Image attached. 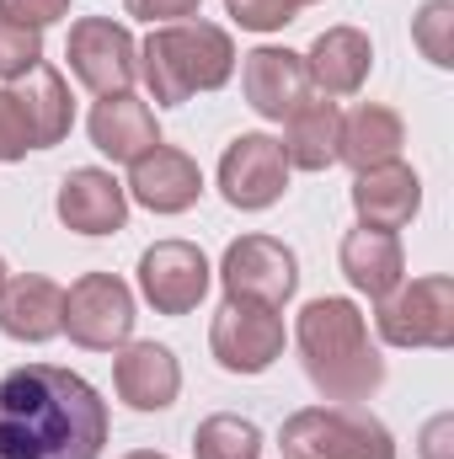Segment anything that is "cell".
<instances>
[{
    "label": "cell",
    "instance_id": "obj_1",
    "mask_svg": "<svg viewBox=\"0 0 454 459\" xmlns=\"http://www.w3.org/2000/svg\"><path fill=\"white\" fill-rule=\"evenodd\" d=\"M108 401L70 368L27 363L0 379V459H102Z\"/></svg>",
    "mask_w": 454,
    "mask_h": 459
},
{
    "label": "cell",
    "instance_id": "obj_2",
    "mask_svg": "<svg viewBox=\"0 0 454 459\" xmlns=\"http://www.w3.org/2000/svg\"><path fill=\"white\" fill-rule=\"evenodd\" d=\"M294 342L310 385L332 406H358L385 385V358L369 342V321L353 299H310L294 321Z\"/></svg>",
    "mask_w": 454,
    "mask_h": 459
},
{
    "label": "cell",
    "instance_id": "obj_3",
    "mask_svg": "<svg viewBox=\"0 0 454 459\" xmlns=\"http://www.w3.org/2000/svg\"><path fill=\"white\" fill-rule=\"evenodd\" d=\"M139 75L150 86V102L182 108L198 91H220L235 75V43L214 22H166L139 43Z\"/></svg>",
    "mask_w": 454,
    "mask_h": 459
},
{
    "label": "cell",
    "instance_id": "obj_4",
    "mask_svg": "<svg viewBox=\"0 0 454 459\" xmlns=\"http://www.w3.org/2000/svg\"><path fill=\"white\" fill-rule=\"evenodd\" d=\"M284 459H396V438L363 406H305L278 433Z\"/></svg>",
    "mask_w": 454,
    "mask_h": 459
},
{
    "label": "cell",
    "instance_id": "obj_5",
    "mask_svg": "<svg viewBox=\"0 0 454 459\" xmlns=\"http://www.w3.org/2000/svg\"><path fill=\"white\" fill-rule=\"evenodd\" d=\"M374 326H380V337L390 347H450L454 342V278L433 273V278L396 283L380 299Z\"/></svg>",
    "mask_w": 454,
    "mask_h": 459
},
{
    "label": "cell",
    "instance_id": "obj_6",
    "mask_svg": "<svg viewBox=\"0 0 454 459\" xmlns=\"http://www.w3.org/2000/svg\"><path fill=\"white\" fill-rule=\"evenodd\" d=\"M220 283H225V299L284 310L300 289V262L273 235H240V240H230L225 262H220Z\"/></svg>",
    "mask_w": 454,
    "mask_h": 459
},
{
    "label": "cell",
    "instance_id": "obj_7",
    "mask_svg": "<svg viewBox=\"0 0 454 459\" xmlns=\"http://www.w3.org/2000/svg\"><path fill=\"white\" fill-rule=\"evenodd\" d=\"M70 70L75 81L92 91V97H123L134 81H139V43L123 22H108V16H81L70 27Z\"/></svg>",
    "mask_w": 454,
    "mask_h": 459
},
{
    "label": "cell",
    "instance_id": "obj_8",
    "mask_svg": "<svg viewBox=\"0 0 454 459\" xmlns=\"http://www.w3.org/2000/svg\"><path fill=\"white\" fill-rule=\"evenodd\" d=\"M65 332L86 352H113L134 337V294L113 273H86L65 289Z\"/></svg>",
    "mask_w": 454,
    "mask_h": 459
},
{
    "label": "cell",
    "instance_id": "obj_9",
    "mask_svg": "<svg viewBox=\"0 0 454 459\" xmlns=\"http://www.w3.org/2000/svg\"><path fill=\"white\" fill-rule=\"evenodd\" d=\"M209 352L225 374H267L284 358V316L262 305L225 299L214 326H209Z\"/></svg>",
    "mask_w": 454,
    "mask_h": 459
},
{
    "label": "cell",
    "instance_id": "obj_10",
    "mask_svg": "<svg viewBox=\"0 0 454 459\" xmlns=\"http://www.w3.org/2000/svg\"><path fill=\"white\" fill-rule=\"evenodd\" d=\"M139 294L155 316H188L209 294V256L193 240H155L139 256Z\"/></svg>",
    "mask_w": 454,
    "mask_h": 459
},
{
    "label": "cell",
    "instance_id": "obj_11",
    "mask_svg": "<svg viewBox=\"0 0 454 459\" xmlns=\"http://www.w3.org/2000/svg\"><path fill=\"white\" fill-rule=\"evenodd\" d=\"M284 187H289V160H284V144L273 134L230 139L225 160H220V193L230 209H240V214L273 209L284 198Z\"/></svg>",
    "mask_w": 454,
    "mask_h": 459
},
{
    "label": "cell",
    "instance_id": "obj_12",
    "mask_svg": "<svg viewBox=\"0 0 454 459\" xmlns=\"http://www.w3.org/2000/svg\"><path fill=\"white\" fill-rule=\"evenodd\" d=\"M134 204H144L150 214H188L204 193V171L188 150H171V144H155L150 155H139L128 166V187H123Z\"/></svg>",
    "mask_w": 454,
    "mask_h": 459
},
{
    "label": "cell",
    "instance_id": "obj_13",
    "mask_svg": "<svg viewBox=\"0 0 454 459\" xmlns=\"http://www.w3.org/2000/svg\"><path fill=\"white\" fill-rule=\"evenodd\" d=\"M240 91H246V102H251L257 117L284 123L310 97L305 54H294V48H251L246 65H240Z\"/></svg>",
    "mask_w": 454,
    "mask_h": 459
},
{
    "label": "cell",
    "instance_id": "obj_14",
    "mask_svg": "<svg viewBox=\"0 0 454 459\" xmlns=\"http://www.w3.org/2000/svg\"><path fill=\"white\" fill-rule=\"evenodd\" d=\"M0 332L11 342H54L65 332V289L43 273L5 278L0 289Z\"/></svg>",
    "mask_w": 454,
    "mask_h": 459
},
{
    "label": "cell",
    "instance_id": "obj_15",
    "mask_svg": "<svg viewBox=\"0 0 454 459\" xmlns=\"http://www.w3.org/2000/svg\"><path fill=\"white\" fill-rule=\"evenodd\" d=\"M59 220L75 235H113L128 225V193L123 182H113V171H97V166H81L59 182Z\"/></svg>",
    "mask_w": 454,
    "mask_h": 459
},
{
    "label": "cell",
    "instance_id": "obj_16",
    "mask_svg": "<svg viewBox=\"0 0 454 459\" xmlns=\"http://www.w3.org/2000/svg\"><path fill=\"white\" fill-rule=\"evenodd\" d=\"M113 385L118 401L134 411H166L182 390V368L171 358V347L161 342H128L113 363Z\"/></svg>",
    "mask_w": 454,
    "mask_h": 459
},
{
    "label": "cell",
    "instance_id": "obj_17",
    "mask_svg": "<svg viewBox=\"0 0 454 459\" xmlns=\"http://www.w3.org/2000/svg\"><path fill=\"white\" fill-rule=\"evenodd\" d=\"M5 91H11L16 113L27 123V134H32V150H48V144H59V139L70 134L75 102H70V86H65V75H59L54 65H32V70L16 75Z\"/></svg>",
    "mask_w": 454,
    "mask_h": 459
},
{
    "label": "cell",
    "instance_id": "obj_18",
    "mask_svg": "<svg viewBox=\"0 0 454 459\" xmlns=\"http://www.w3.org/2000/svg\"><path fill=\"white\" fill-rule=\"evenodd\" d=\"M353 209H358V225L401 230V225H412V214L423 209V182L401 160L369 166V171L353 177Z\"/></svg>",
    "mask_w": 454,
    "mask_h": 459
},
{
    "label": "cell",
    "instance_id": "obj_19",
    "mask_svg": "<svg viewBox=\"0 0 454 459\" xmlns=\"http://www.w3.org/2000/svg\"><path fill=\"white\" fill-rule=\"evenodd\" d=\"M337 262H342V278H347L358 294H369V299H385V294L401 283V273H406L401 235H396V230H374V225L347 230Z\"/></svg>",
    "mask_w": 454,
    "mask_h": 459
},
{
    "label": "cell",
    "instance_id": "obj_20",
    "mask_svg": "<svg viewBox=\"0 0 454 459\" xmlns=\"http://www.w3.org/2000/svg\"><path fill=\"white\" fill-rule=\"evenodd\" d=\"M92 144L118 160V166H134L139 155H150L155 144H161V128H155V113L139 102V97H102L97 108H92Z\"/></svg>",
    "mask_w": 454,
    "mask_h": 459
},
{
    "label": "cell",
    "instance_id": "obj_21",
    "mask_svg": "<svg viewBox=\"0 0 454 459\" xmlns=\"http://www.w3.org/2000/svg\"><path fill=\"white\" fill-rule=\"evenodd\" d=\"M369 65H374V48H369V38L358 27H327L305 54L310 86L321 97H353L369 81Z\"/></svg>",
    "mask_w": 454,
    "mask_h": 459
},
{
    "label": "cell",
    "instance_id": "obj_22",
    "mask_svg": "<svg viewBox=\"0 0 454 459\" xmlns=\"http://www.w3.org/2000/svg\"><path fill=\"white\" fill-rule=\"evenodd\" d=\"M337 134H342V108L332 97H305L294 113L284 117V160L294 171H327L337 160Z\"/></svg>",
    "mask_w": 454,
    "mask_h": 459
},
{
    "label": "cell",
    "instance_id": "obj_23",
    "mask_svg": "<svg viewBox=\"0 0 454 459\" xmlns=\"http://www.w3.org/2000/svg\"><path fill=\"white\" fill-rule=\"evenodd\" d=\"M401 144H406V128L401 117L380 102H363L353 113H342V134H337V160H347L353 171H369V166H390L401 160Z\"/></svg>",
    "mask_w": 454,
    "mask_h": 459
},
{
    "label": "cell",
    "instance_id": "obj_24",
    "mask_svg": "<svg viewBox=\"0 0 454 459\" xmlns=\"http://www.w3.org/2000/svg\"><path fill=\"white\" fill-rule=\"evenodd\" d=\"M193 455L198 459H262V433H257V422L220 411V417H204L198 422Z\"/></svg>",
    "mask_w": 454,
    "mask_h": 459
},
{
    "label": "cell",
    "instance_id": "obj_25",
    "mask_svg": "<svg viewBox=\"0 0 454 459\" xmlns=\"http://www.w3.org/2000/svg\"><path fill=\"white\" fill-rule=\"evenodd\" d=\"M412 43L423 48L428 65L450 70L454 65V0H428V5L412 16Z\"/></svg>",
    "mask_w": 454,
    "mask_h": 459
},
{
    "label": "cell",
    "instance_id": "obj_26",
    "mask_svg": "<svg viewBox=\"0 0 454 459\" xmlns=\"http://www.w3.org/2000/svg\"><path fill=\"white\" fill-rule=\"evenodd\" d=\"M32 65H43V32L0 16V81H16Z\"/></svg>",
    "mask_w": 454,
    "mask_h": 459
},
{
    "label": "cell",
    "instance_id": "obj_27",
    "mask_svg": "<svg viewBox=\"0 0 454 459\" xmlns=\"http://www.w3.org/2000/svg\"><path fill=\"white\" fill-rule=\"evenodd\" d=\"M225 11L246 27V32H278L300 16L294 0H225Z\"/></svg>",
    "mask_w": 454,
    "mask_h": 459
},
{
    "label": "cell",
    "instance_id": "obj_28",
    "mask_svg": "<svg viewBox=\"0 0 454 459\" xmlns=\"http://www.w3.org/2000/svg\"><path fill=\"white\" fill-rule=\"evenodd\" d=\"M27 150H32V134H27V123H22V113H16L11 91H0V166L22 160Z\"/></svg>",
    "mask_w": 454,
    "mask_h": 459
},
{
    "label": "cell",
    "instance_id": "obj_29",
    "mask_svg": "<svg viewBox=\"0 0 454 459\" xmlns=\"http://www.w3.org/2000/svg\"><path fill=\"white\" fill-rule=\"evenodd\" d=\"M0 16L43 32L48 22H65V16H70V0H0Z\"/></svg>",
    "mask_w": 454,
    "mask_h": 459
},
{
    "label": "cell",
    "instance_id": "obj_30",
    "mask_svg": "<svg viewBox=\"0 0 454 459\" xmlns=\"http://www.w3.org/2000/svg\"><path fill=\"white\" fill-rule=\"evenodd\" d=\"M198 5H204V0H123V11L139 16V22H150V27L188 22V16H198Z\"/></svg>",
    "mask_w": 454,
    "mask_h": 459
},
{
    "label": "cell",
    "instance_id": "obj_31",
    "mask_svg": "<svg viewBox=\"0 0 454 459\" xmlns=\"http://www.w3.org/2000/svg\"><path fill=\"white\" fill-rule=\"evenodd\" d=\"M450 438H454V417H433L428 433H423V459H454Z\"/></svg>",
    "mask_w": 454,
    "mask_h": 459
},
{
    "label": "cell",
    "instance_id": "obj_32",
    "mask_svg": "<svg viewBox=\"0 0 454 459\" xmlns=\"http://www.w3.org/2000/svg\"><path fill=\"white\" fill-rule=\"evenodd\" d=\"M128 459H171V455H155V449H139V455H128Z\"/></svg>",
    "mask_w": 454,
    "mask_h": 459
},
{
    "label": "cell",
    "instance_id": "obj_33",
    "mask_svg": "<svg viewBox=\"0 0 454 459\" xmlns=\"http://www.w3.org/2000/svg\"><path fill=\"white\" fill-rule=\"evenodd\" d=\"M5 278H11V273H5V256H0V289H5Z\"/></svg>",
    "mask_w": 454,
    "mask_h": 459
},
{
    "label": "cell",
    "instance_id": "obj_34",
    "mask_svg": "<svg viewBox=\"0 0 454 459\" xmlns=\"http://www.w3.org/2000/svg\"><path fill=\"white\" fill-rule=\"evenodd\" d=\"M294 5H300V11H305V5H321V0H294Z\"/></svg>",
    "mask_w": 454,
    "mask_h": 459
}]
</instances>
